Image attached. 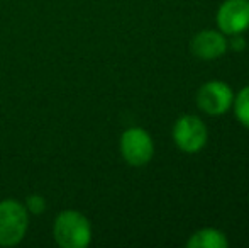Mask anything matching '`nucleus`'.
Instances as JSON below:
<instances>
[{"label":"nucleus","instance_id":"obj_1","mask_svg":"<svg viewBox=\"0 0 249 248\" xmlns=\"http://www.w3.org/2000/svg\"><path fill=\"white\" fill-rule=\"evenodd\" d=\"M53 235L61 248H87L92 242V226L82 212L66 209L56 218Z\"/></svg>","mask_w":249,"mask_h":248},{"label":"nucleus","instance_id":"obj_2","mask_svg":"<svg viewBox=\"0 0 249 248\" xmlns=\"http://www.w3.org/2000/svg\"><path fill=\"white\" fill-rule=\"evenodd\" d=\"M29 228V214L24 204L14 199L0 202V247H16Z\"/></svg>","mask_w":249,"mask_h":248},{"label":"nucleus","instance_id":"obj_3","mask_svg":"<svg viewBox=\"0 0 249 248\" xmlns=\"http://www.w3.org/2000/svg\"><path fill=\"white\" fill-rule=\"evenodd\" d=\"M121 153L132 167H142L151 162L154 155V145L149 133L141 128H129L121 136Z\"/></svg>","mask_w":249,"mask_h":248},{"label":"nucleus","instance_id":"obj_4","mask_svg":"<svg viewBox=\"0 0 249 248\" xmlns=\"http://www.w3.org/2000/svg\"><path fill=\"white\" fill-rule=\"evenodd\" d=\"M209 133L197 116H183L173 126V141L181 152L197 153L205 146Z\"/></svg>","mask_w":249,"mask_h":248},{"label":"nucleus","instance_id":"obj_5","mask_svg":"<svg viewBox=\"0 0 249 248\" xmlns=\"http://www.w3.org/2000/svg\"><path fill=\"white\" fill-rule=\"evenodd\" d=\"M234 102V94L226 82L212 80L203 83L197 92V106L210 116H222Z\"/></svg>","mask_w":249,"mask_h":248},{"label":"nucleus","instance_id":"obj_6","mask_svg":"<svg viewBox=\"0 0 249 248\" xmlns=\"http://www.w3.org/2000/svg\"><path fill=\"white\" fill-rule=\"evenodd\" d=\"M217 24L224 34H243L249 27V0H226L217 12Z\"/></svg>","mask_w":249,"mask_h":248},{"label":"nucleus","instance_id":"obj_7","mask_svg":"<svg viewBox=\"0 0 249 248\" xmlns=\"http://www.w3.org/2000/svg\"><path fill=\"white\" fill-rule=\"evenodd\" d=\"M227 44L229 43L226 41V36L222 33L205 29L194 36L190 50L200 60H215L226 53Z\"/></svg>","mask_w":249,"mask_h":248},{"label":"nucleus","instance_id":"obj_8","mask_svg":"<svg viewBox=\"0 0 249 248\" xmlns=\"http://www.w3.org/2000/svg\"><path fill=\"white\" fill-rule=\"evenodd\" d=\"M188 248H227L229 240L222 231L213 228H203L194 233L187 242Z\"/></svg>","mask_w":249,"mask_h":248},{"label":"nucleus","instance_id":"obj_9","mask_svg":"<svg viewBox=\"0 0 249 248\" xmlns=\"http://www.w3.org/2000/svg\"><path fill=\"white\" fill-rule=\"evenodd\" d=\"M234 113L239 123L249 129V85L244 87L239 95L234 99Z\"/></svg>","mask_w":249,"mask_h":248},{"label":"nucleus","instance_id":"obj_10","mask_svg":"<svg viewBox=\"0 0 249 248\" xmlns=\"http://www.w3.org/2000/svg\"><path fill=\"white\" fill-rule=\"evenodd\" d=\"M26 209H27V212H33V214H41V212L46 209V201L43 199V195L33 194L27 197Z\"/></svg>","mask_w":249,"mask_h":248},{"label":"nucleus","instance_id":"obj_11","mask_svg":"<svg viewBox=\"0 0 249 248\" xmlns=\"http://www.w3.org/2000/svg\"><path fill=\"white\" fill-rule=\"evenodd\" d=\"M232 44H234V48H236V50H243V48H244V39H243V38H239V39L236 38V39L232 41Z\"/></svg>","mask_w":249,"mask_h":248}]
</instances>
